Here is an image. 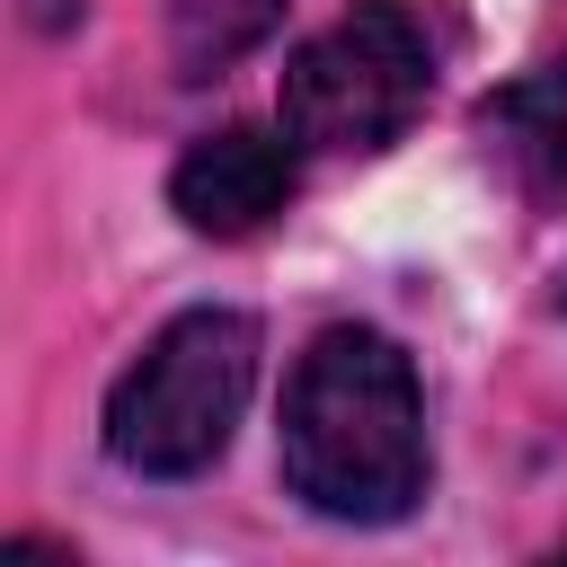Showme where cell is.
<instances>
[{"label":"cell","instance_id":"cell-1","mask_svg":"<svg viewBox=\"0 0 567 567\" xmlns=\"http://www.w3.org/2000/svg\"><path fill=\"white\" fill-rule=\"evenodd\" d=\"M416 363L381 328H328L284 390V487L328 523H399L425 496Z\"/></svg>","mask_w":567,"mask_h":567},{"label":"cell","instance_id":"cell-2","mask_svg":"<svg viewBox=\"0 0 567 567\" xmlns=\"http://www.w3.org/2000/svg\"><path fill=\"white\" fill-rule=\"evenodd\" d=\"M257 381V319L248 310H186L168 319L142 363L106 399V452L142 478H195L221 461Z\"/></svg>","mask_w":567,"mask_h":567},{"label":"cell","instance_id":"cell-3","mask_svg":"<svg viewBox=\"0 0 567 567\" xmlns=\"http://www.w3.org/2000/svg\"><path fill=\"white\" fill-rule=\"evenodd\" d=\"M434 97V27L408 0H354L284 62V133L301 151H390Z\"/></svg>","mask_w":567,"mask_h":567},{"label":"cell","instance_id":"cell-4","mask_svg":"<svg viewBox=\"0 0 567 567\" xmlns=\"http://www.w3.org/2000/svg\"><path fill=\"white\" fill-rule=\"evenodd\" d=\"M292 186H301V168H292V133L221 124V133H204V142L177 159L168 204H177L186 230H204V239H248V230H266V221L292 204Z\"/></svg>","mask_w":567,"mask_h":567},{"label":"cell","instance_id":"cell-5","mask_svg":"<svg viewBox=\"0 0 567 567\" xmlns=\"http://www.w3.org/2000/svg\"><path fill=\"white\" fill-rule=\"evenodd\" d=\"M478 133H487V151L505 159V177L532 204L567 213V53L540 62V71H523V80H505L478 106Z\"/></svg>","mask_w":567,"mask_h":567},{"label":"cell","instance_id":"cell-6","mask_svg":"<svg viewBox=\"0 0 567 567\" xmlns=\"http://www.w3.org/2000/svg\"><path fill=\"white\" fill-rule=\"evenodd\" d=\"M284 0H168V62L177 80H221L239 53L275 35Z\"/></svg>","mask_w":567,"mask_h":567},{"label":"cell","instance_id":"cell-7","mask_svg":"<svg viewBox=\"0 0 567 567\" xmlns=\"http://www.w3.org/2000/svg\"><path fill=\"white\" fill-rule=\"evenodd\" d=\"M558 301H567V292H558Z\"/></svg>","mask_w":567,"mask_h":567}]
</instances>
